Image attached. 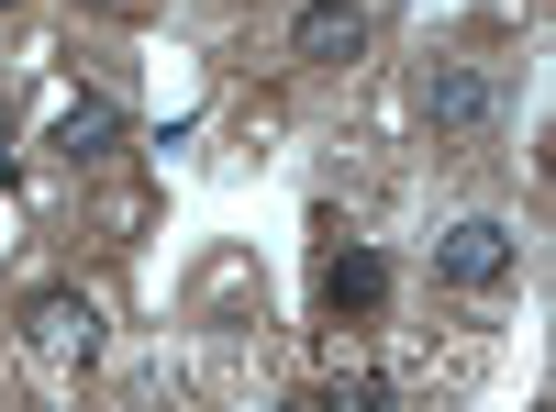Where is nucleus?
Masks as SVG:
<instances>
[{"label":"nucleus","instance_id":"1","mask_svg":"<svg viewBox=\"0 0 556 412\" xmlns=\"http://www.w3.org/2000/svg\"><path fill=\"white\" fill-rule=\"evenodd\" d=\"M12 346H23L34 379H78V369H101V301H89V290H34V301L12 312Z\"/></svg>","mask_w":556,"mask_h":412},{"label":"nucleus","instance_id":"2","mask_svg":"<svg viewBox=\"0 0 556 412\" xmlns=\"http://www.w3.org/2000/svg\"><path fill=\"white\" fill-rule=\"evenodd\" d=\"M501 112L513 101H501V78L479 57H434L424 67V134L434 146H479V134H501Z\"/></svg>","mask_w":556,"mask_h":412},{"label":"nucleus","instance_id":"3","mask_svg":"<svg viewBox=\"0 0 556 412\" xmlns=\"http://www.w3.org/2000/svg\"><path fill=\"white\" fill-rule=\"evenodd\" d=\"M513 267H523V235H513V223H490V212H468V223H445V235H434V279H445V290H501Z\"/></svg>","mask_w":556,"mask_h":412},{"label":"nucleus","instance_id":"4","mask_svg":"<svg viewBox=\"0 0 556 412\" xmlns=\"http://www.w3.org/2000/svg\"><path fill=\"white\" fill-rule=\"evenodd\" d=\"M367 45H379V12H367V0H301V23H290L301 67H356Z\"/></svg>","mask_w":556,"mask_h":412},{"label":"nucleus","instance_id":"5","mask_svg":"<svg viewBox=\"0 0 556 412\" xmlns=\"http://www.w3.org/2000/svg\"><path fill=\"white\" fill-rule=\"evenodd\" d=\"M123 134H134V123H123L112 89H78V101L56 112V157H67V167H101V157H123Z\"/></svg>","mask_w":556,"mask_h":412},{"label":"nucleus","instance_id":"6","mask_svg":"<svg viewBox=\"0 0 556 412\" xmlns=\"http://www.w3.org/2000/svg\"><path fill=\"white\" fill-rule=\"evenodd\" d=\"M390 301V257L379 246H334L323 257V312H379Z\"/></svg>","mask_w":556,"mask_h":412},{"label":"nucleus","instance_id":"7","mask_svg":"<svg viewBox=\"0 0 556 412\" xmlns=\"http://www.w3.org/2000/svg\"><path fill=\"white\" fill-rule=\"evenodd\" d=\"M101 12H134V0H101Z\"/></svg>","mask_w":556,"mask_h":412}]
</instances>
